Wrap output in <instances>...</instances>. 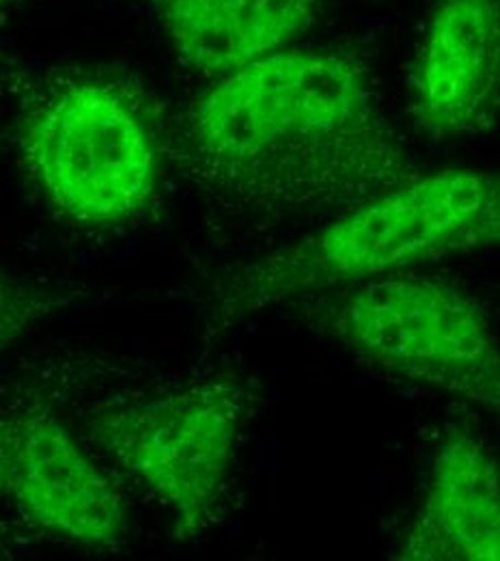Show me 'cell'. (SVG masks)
<instances>
[{"label":"cell","instance_id":"6da1fadb","mask_svg":"<svg viewBox=\"0 0 500 561\" xmlns=\"http://www.w3.org/2000/svg\"><path fill=\"white\" fill-rule=\"evenodd\" d=\"M186 175L251 216L346 211L419 175L369 71L333 50H279L218 76L188 108Z\"/></svg>","mask_w":500,"mask_h":561},{"label":"cell","instance_id":"7a4b0ae2","mask_svg":"<svg viewBox=\"0 0 500 561\" xmlns=\"http://www.w3.org/2000/svg\"><path fill=\"white\" fill-rule=\"evenodd\" d=\"M500 184L490 171L419 173L306 236L224 277L210 335L264 309L362 280L397 275L499 242Z\"/></svg>","mask_w":500,"mask_h":561},{"label":"cell","instance_id":"3957f363","mask_svg":"<svg viewBox=\"0 0 500 561\" xmlns=\"http://www.w3.org/2000/svg\"><path fill=\"white\" fill-rule=\"evenodd\" d=\"M18 153L44 199L80 227H115L153 202L162 156L130 84L70 76L39 89L18 119Z\"/></svg>","mask_w":500,"mask_h":561},{"label":"cell","instance_id":"277c9868","mask_svg":"<svg viewBox=\"0 0 500 561\" xmlns=\"http://www.w3.org/2000/svg\"><path fill=\"white\" fill-rule=\"evenodd\" d=\"M304 311L313 329L360 360L499 411V348L477 296L397 273L324 291Z\"/></svg>","mask_w":500,"mask_h":561},{"label":"cell","instance_id":"5b68a950","mask_svg":"<svg viewBox=\"0 0 500 561\" xmlns=\"http://www.w3.org/2000/svg\"><path fill=\"white\" fill-rule=\"evenodd\" d=\"M248 391L237 378H204L89 417L93 443L168 512L175 534L208 531L224 503Z\"/></svg>","mask_w":500,"mask_h":561},{"label":"cell","instance_id":"8992f818","mask_svg":"<svg viewBox=\"0 0 500 561\" xmlns=\"http://www.w3.org/2000/svg\"><path fill=\"white\" fill-rule=\"evenodd\" d=\"M0 496L39 531L84 549L128 531L124 494L46 407L0 415Z\"/></svg>","mask_w":500,"mask_h":561},{"label":"cell","instance_id":"52a82bcc","mask_svg":"<svg viewBox=\"0 0 500 561\" xmlns=\"http://www.w3.org/2000/svg\"><path fill=\"white\" fill-rule=\"evenodd\" d=\"M499 91V0H442L410 76L415 124L433 139L484 135Z\"/></svg>","mask_w":500,"mask_h":561},{"label":"cell","instance_id":"ba28073f","mask_svg":"<svg viewBox=\"0 0 500 561\" xmlns=\"http://www.w3.org/2000/svg\"><path fill=\"white\" fill-rule=\"evenodd\" d=\"M395 560L499 561V462L462 425H449L433 451L428 491Z\"/></svg>","mask_w":500,"mask_h":561},{"label":"cell","instance_id":"9c48e42d","mask_svg":"<svg viewBox=\"0 0 500 561\" xmlns=\"http://www.w3.org/2000/svg\"><path fill=\"white\" fill-rule=\"evenodd\" d=\"M177 59L222 76L289 48L319 18L324 0H139Z\"/></svg>","mask_w":500,"mask_h":561},{"label":"cell","instance_id":"30bf717a","mask_svg":"<svg viewBox=\"0 0 500 561\" xmlns=\"http://www.w3.org/2000/svg\"><path fill=\"white\" fill-rule=\"evenodd\" d=\"M75 291L20 277L0 262V356L44 320L72 305Z\"/></svg>","mask_w":500,"mask_h":561},{"label":"cell","instance_id":"8fae6325","mask_svg":"<svg viewBox=\"0 0 500 561\" xmlns=\"http://www.w3.org/2000/svg\"><path fill=\"white\" fill-rule=\"evenodd\" d=\"M13 2H15V0H0V15H2V13H4Z\"/></svg>","mask_w":500,"mask_h":561},{"label":"cell","instance_id":"7c38bea8","mask_svg":"<svg viewBox=\"0 0 500 561\" xmlns=\"http://www.w3.org/2000/svg\"><path fill=\"white\" fill-rule=\"evenodd\" d=\"M0 553H2V547H0Z\"/></svg>","mask_w":500,"mask_h":561}]
</instances>
